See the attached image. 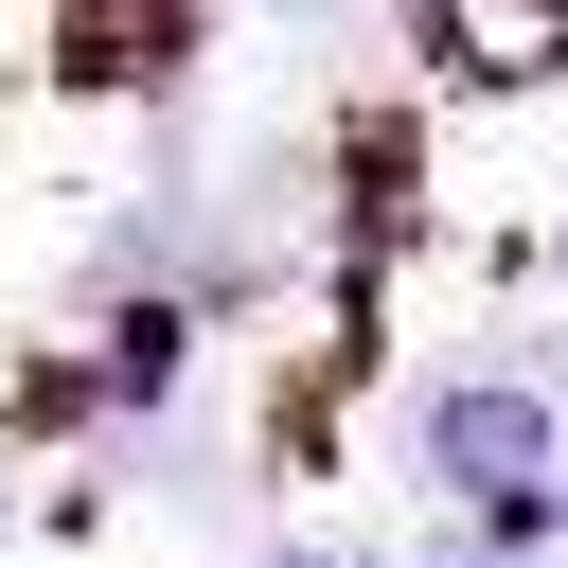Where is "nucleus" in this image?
<instances>
[{
    "instance_id": "f257e3e1",
    "label": "nucleus",
    "mask_w": 568,
    "mask_h": 568,
    "mask_svg": "<svg viewBox=\"0 0 568 568\" xmlns=\"http://www.w3.org/2000/svg\"><path fill=\"white\" fill-rule=\"evenodd\" d=\"M426 479L462 497V515H497V532H550V497H568V426L532 408V390H426Z\"/></svg>"
},
{
    "instance_id": "f03ea898",
    "label": "nucleus",
    "mask_w": 568,
    "mask_h": 568,
    "mask_svg": "<svg viewBox=\"0 0 568 568\" xmlns=\"http://www.w3.org/2000/svg\"><path fill=\"white\" fill-rule=\"evenodd\" d=\"M284 568H355V550H284Z\"/></svg>"
},
{
    "instance_id": "7ed1b4c3",
    "label": "nucleus",
    "mask_w": 568,
    "mask_h": 568,
    "mask_svg": "<svg viewBox=\"0 0 568 568\" xmlns=\"http://www.w3.org/2000/svg\"><path fill=\"white\" fill-rule=\"evenodd\" d=\"M444 568H497V550H444Z\"/></svg>"
},
{
    "instance_id": "20e7f679",
    "label": "nucleus",
    "mask_w": 568,
    "mask_h": 568,
    "mask_svg": "<svg viewBox=\"0 0 568 568\" xmlns=\"http://www.w3.org/2000/svg\"><path fill=\"white\" fill-rule=\"evenodd\" d=\"M550 532H568V497H550Z\"/></svg>"
},
{
    "instance_id": "39448f33",
    "label": "nucleus",
    "mask_w": 568,
    "mask_h": 568,
    "mask_svg": "<svg viewBox=\"0 0 568 568\" xmlns=\"http://www.w3.org/2000/svg\"><path fill=\"white\" fill-rule=\"evenodd\" d=\"M550 266H568V248H550Z\"/></svg>"
}]
</instances>
